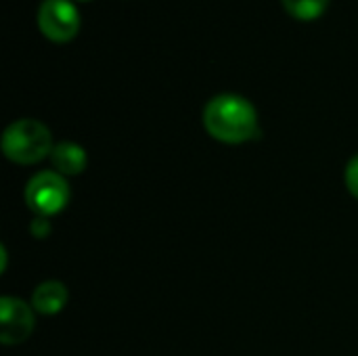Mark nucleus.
Listing matches in <instances>:
<instances>
[{"instance_id":"1","label":"nucleus","mask_w":358,"mask_h":356,"mask_svg":"<svg viewBox=\"0 0 358 356\" xmlns=\"http://www.w3.org/2000/svg\"><path fill=\"white\" fill-rule=\"evenodd\" d=\"M203 126L212 138L227 145H241L260 136L256 107L235 92L216 94L206 103Z\"/></svg>"},{"instance_id":"2","label":"nucleus","mask_w":358,"mask_h":356,"mask_svg":"<svg viewBox=\"0 0 358 356\" xmlns=\"http://www.w3.org/2000/svg\"><path fill=\"white\" fill-rule=\"evenodd\" d=\"M52 149V134L38 120H17L2 134V153L6 155V159L21 166H29L42 162L44 157H50Z\"/></svg>"},{"instance_id":"3","label":"nucleus","mask_w":358,"mask_h":356,"mask_svg":"<svg viewBox=\"0 0 358 356\" xmlns=\"http://www.w3.org/2000/svg\"><path fill=\"white\" fill-rule=\"evenodd\" d=\"M69 201V185L59 172H38L27 180L25 204L27 208L42 218L59 214Z\"/></svg>"},{"instance_id":"4","label":"nucleus","mask_w":358,"mask_h":356,"mask_svg":"<svg viewBox=\"0 0 358 356\" xmlns=\"http://www.w3.org/2000/svg\"><path fill=\"white\" fill-rule=\"evenodd\" d=\"M36 23L46 40L67 44L80 34L82 17L73 0H42L36 13Z\"/></svg>"},{"instance_id":"5","label":"nucleus","mask_w":358,"mask_h":356,"mask_svg":"<svg viewBox=\"0 0 358 356\" xmlns=\"http://www.w3.org/2000/svg\"><path fill=\"white\" fill-rule=\"evenodd\" d=\"M0 327H2L0 340L4 346L25 342L29 338V334L34 332L31 308L19 298L4 296L0 300Z\"/></svg>"},{"instance_id":"6","label":"nucleus","mask_w":358,"mask_h":356,"mask_svg":"<svg viewBox=\"0 0 358 356\" xmlns=\"http://www.w3.org/2000/svg\"><path fill=\"white\" fill-rule=\"evenodd\" d=\"M50 162L55 166V172H59L63 176H76L86 170L88 157L80 145L63 141V143L55 145V149L50 153Z\"/></svg>"},{"instance_id":"7","label":"nucleus","mask_w":358,"mask_h":356,"mask_svg":"<svg viewBox=\"0 0 358 356\" xmlns=\"http://www.w3.org/2000/svg\"><path fill=\"white\" fill-rule=\"evenodd\" d=\"M67 287L61 281H44L31 294V306L40 315H57L67 304Z\"/></svg>"},{"instance_id":"8","label":"nucleus","mask_w":358,"mask_h":356,"mask_svg":"<svg viewBox=\"0 0 358 356\" xmlns=\"http://www.w3.org/2000/svg\"><path fill=\"white\" fill-rule=\"evenodd\" d=\"M331 0H281L285 13L298 21H315L325 15Z\"/></svg>"},{"instance_id":"9","label":"nucleus","mask_w":358,"mask_h":356,"mask_svg":"<svg viewBox=\"0 0 358 356\" xmlns=\"http://www.w3.org/2000/svg\"><path fill=\"white\" fill-rule=\"evenodd\" d=\"M346 187H348L350 195L358 199V153L346 166Z\"/></svg>"},{"instance_id":"10","label":"nucleus","mask_w":358,"mask_h":356,"mask_svg":"<svg viewBox=\"0 0 358 356\" xmlns=\"http://www.w3.org/2000/svg\"><path fill=\"white\" fill-rule=\"evenodd\" d=\"M29 231H31V235H34V237H38V239H44V237L50 233V225H48V220H46V218L38 216V218L31 222Z\"/></svg>"},{"instance_id":"11","label":"nucleus","mask_w":358,"mask_h":356,"mask_svg":"<svg viewBox=\"0 0 358 356\" xmlns=\"http://www.w3.org/2000/svg\"><path fill=\"white\" fill-rule=\"evenodd\" d=\"M82 2H88V0H82Z\"/></svg>"}]
</instances>
